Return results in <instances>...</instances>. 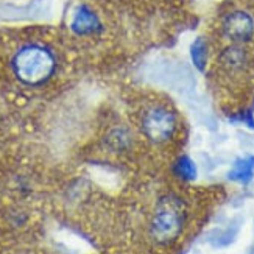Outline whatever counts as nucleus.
Here are the masks:
<instances>
[{"label": "nucleus", "instance_id": "1", "mask_svg": "<svg viewBox=\"0 0 254 254\" xmlns=\"http://www.w3.org/2000/svg\"><path fill=\"white\" fill-rule=\"evenodd\" d=\"M58 52L49 42L30 39L20 42L8 57V72L20 87L39 89L58 73Z\"/></svg>", "mask_w": 254, "mask_h": 254}, {"label": "nucleus", "instance_id": "2", "mask_svg": "<svg viewBox=\"0 0 254 254\" xmlns=\"http://www.w3.org/2000/svg\"><path fill=\"white\" fill-rule=\"evenodd\" d=\"M142 129L151 142L162 143L169 140L176 129V119L169 108L154 105L147 108L142 116Z\"/></svg>", "mask_w": 254, "mask_h": 254}, {"label": "nucleus", "instance_id": "3", "mask_svg": "<svg viewBox=\"0 0 254 254\" xmlns=\"http://www.w3.org/2000/svg\"><path fill=\"white\" fill-rule=\"evenodd\" d=\"M183 228V209L175 200L164 201L151 223V236L161 244L173 240Z\"/></svg>", "mask_w": 254, "mask_h": 254}, {"label": "nucleus", "instance_id": "4", "mask_svg": "<svg viewBox=\"0 0 254 254\" xmlns=\"http://www.w3.org/2000/svg\"><path fill=\"white\" fill-rule=\"evenodd\" d=\"M223 33L226 35V38L237 44L250 41L254 33L253 17L244 13V11H234V13H231L225 17Z\"/></svg>", "mask_w": 254, "mask_h": 254}, {"label": "nucleus", "instance_id": "5", "mask_svg": "<svg viewBox=\"0 0 254 254\" xmlns=\"http://www.w3.org/2000/svg\"><path fill=\"white\" fill-rule=\"evenodd\" d=\"M253 176H254V156H245L237 159L229 172V178L239 183H248Z\"/></svg>", "mask_w": 254, "mask_h": 254}, {"label": "nucleus", "instance_id": "6", "mask_svg": "<svg viewBox=\"0 0 254 254\" xmlns=\"http://www.w3.org/2000/svg\"><path fill=\"white\" fill-rule=\"evenodd\" d=\"M100 24L95 17V14L92 11H89L87 8H80L78 13L75 14L73 19V30L81 33V35H87V33H94Z\"/></svg>", "mask_w": 254, "mask_h": 254}, {"label": "nucleus", "instance_id": "7", "mask_svg": "<svg viewBox=\"0 0 254 254\" xmlns=\"http://www.w3.org/2000/svg\"><path fill=\"white\" fill-rule=\"evenodd\" d=\"M222 60H223L226 67H229V69H239L245 63V52L242 50L240 47H237V46L229 47V49H226L223 52Z\"/></svg>", "mask_w": 254, "mask_h": 254}, {"label": "nucleus", "instance_id": "8", "mask_svg": "<svg viewBox=\"0 0 254 254\" xmlns=\"http://www.w3.org/2000/svg\"><path fill=\"white\" fill-rule=\"evenodd\" d=\"M175 170L184 180H193L195 176H196V167H195V164L192 162L190 158H187V156L180 158V161L176 162Z\"/></svg>", "mask_w": 254, "mask_h": 254}, {"label": "nucleus", "instance_id": "9", "mask_svg": "<svg viewBox=\"0 0 254 254\" xmlns=\"http://www.w3.org/2000/svg\"><path fill=\"white\" fill-rule=\"evenodd\" d=\"M192 58H193V63L200 70L204 69V64H206V60H207V47L203 39H196L192 46Z\"/></svg>", "mask_w": 254, "mask_h": 254}]
</instances>
